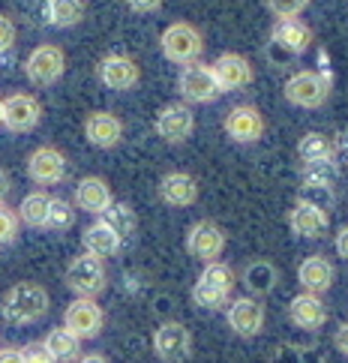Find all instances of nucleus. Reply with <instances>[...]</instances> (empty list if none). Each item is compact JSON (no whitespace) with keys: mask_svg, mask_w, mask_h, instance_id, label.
<instances>
[{"mask_svg":"<svg viewBox=\"0 0 348 363\" xmlns=\"http://www.w3.org/2000/svg\"><path fill=\"white\" fill-rule=\"evenodd\" d=\"M48 306H51V297L43 285L24 279V282H16L4 294V301H0V315H4V321L16 324V328H24V324L43 321L48 315Z\"/></svg>","mask_w":348,"mask_h":363,"instance_id":"nucleus-1","label":"nucleus"},{"mask_svg":"<svg viewBox=\"0 0 348 363\" xmlns=\"http://www.w3.org/2000/svg\"><path fill=\"white\" fill-rule=\"evenodd\" d=\"M235 282H237L235 270H231L225 262L204 264L196 285H192V303L198 309H208V313H216V309H223L231 301Z\"/></svg>","mask_w":348,"mask_h":363,"instance_id":"nucleus-2","label":"nucleus"},{"mask_svg":"<svg viewBox=\"0 0 348 363\" xmlns=\"http://www.w3.org/2000/svg\"><path fill=\"white\" fill-rule=\"evenodd\" d=\"M159 48H162V57L172 60V63H180V67H186V63H196L204 51V36L196 24L189 21H172L169 28L162 30L159 36Z\"/></svg>","mask_w":348,"mask_h":363,"instance_id":"nucleus-3","label":"nucleus"},{"mask_svg":"<svg viewBox=\"0 0 348 363\" xmlns=\"http://www.w3.org/2000/svg\"><path fill=\"white\" fill-rule=\"evenodd\" d=\"M63 282L75 297H96L108 289V274H106V262H99L94 255H75L72 262L63 270Z\"/></svg>","mask_w":348,"mask_h":363,"instance_id":"nucleus-4","label":"nucleus"},{"mask_svg":"<svg viewBox=\"0 0 348 363\" xmlns=\"http://www.w3.org/2000/svg\"><path fill=\"white\" fill-rule=\"evenodd\" d=\"M63 72H67V55H63V48L55 43L36 45L28 55V60H24V75H28V82L33 87L57 84L63 79Z\"/></svg>","mask_w":348,"mask_h":363,"instance_id":"nucleus-5","label":"nucleus"},{"mask_svg":"<svg viewBox=\"0 0 348 363\" xmlns=\"http://www.w3.org/2000/svg\"><path fill=\"white\" fill-rule=\"evenodd\" d=\"M286 99L298 108H321L330 99V75L315 69H301L286 82Z\"/></svg>","mask_w":348,"mask_h":363,"instance_id":"nucleus-6","label":"nucleus"},{"mask_svg":"<svg viewBox=\"0 0 348 363\" xmlns=\"http://www.w3.org/2000/svg\"><path fill=\"white\" fill-rule=\"evenodd\" d=\"M177 90L180 96H184L186 106H208V102H213L223 90H219L216 84V75L213 69L208 67V63H186L184 69H180L177 75Z\"/></svg>","mask_w":348,"mask_h":363,"instance_id":"nucleus-7","label":"nucleus"},{"mask_svg":"<svg viewBox=\"0 0 348 363\" xmlns=\"http://www.w3.org/2000/svg\"><path fill=\"white\" fill-rule=\"evenodd\" d=\"M186 252L198 262L211 264V262H219V255L225 252V231L219 223L213 219H198L192 223L189 231H186Z\"/></svg>","mask_w":348,"mask_h":363,"instance_id":"nucleus-8","label":"nucleus"},{"mask_svg":"<svg viewBox=\"0 0 348 363\" xmlns=\"http://www.w3.org/2000/svg\"><path fill=\"white\" fill-rule=\"evenodd\" d=\"M63 328H69L79 340H96L106 328V313L94 297H75V301L63 309Z\"/></svg>","mask_w":348,"mask_h":363,"instance_id":"nucleus-9","label":"nucleus"},{"mask_svg":"<svg viewBox=\"0 0 348 363\" xmlns=\"http://www.w3.org/2000/svg\"><path fill=\"white\" fill-rule=\"evenodd\" d=\"M153 354L162 363H184L192 354V333L180 321H162L153 330Z\"/></svg>","mask_w":348,"mask_h":363,"instance_id":"nucleus-10","label":"nucleus"},{"mask_svg":"<svg viewBox=\"0 0 348 363\" xmlns=\"http://www.w3.org/2000/svg\"><path fill=\"white\" fill-rule=\"evenodd\" d=\"M264 303L259 297L252 294H243V297H235V301H228V313H225V321L231 333L243 336V340H252V336H259L264 330Z\"/></svg>","mask_w":348,"mask_h":363,"instance_id":"nucleus-11","label":"nucleus"},{"mask_svg":"<svg viewBox=\"0 0 348 363\" xmlns=\"http://www.w3.org/2000/svg\"><path fill=\"white\" fill-rule=\"evenodd\" d=\"M40 121H43V102L33 94L18 90V94H9L4 99V123L0 126H6L9 133H33Z\"/></svg>","mask_w":348,"mask_h":363,"instance_id":"nucleus-12","label":"nucleus"},{"mask_svg":"<svg viewBox=\"0 0 348 363\" xmlns=\"http://www.w3.org/2000/svg\"><path fill=\"white\" fill-rule=\"evenodd\" d=\"M196 133V114L186 102H169L157 114V135L165 145H184V141Z\"/></svg>","mask_w":348,"mask_h":363,"instance_id":"nucleus-13","label":"nucleus"},{"mask_svg":"<svg viewBox=\"0 0 348 363\" xmlns=\"http://www.w3.org/2000/svg\"><path fill=\"white\" fill-rule=\"evenodd\" d=\"M96 79L106 84L108 90L126 94V90L138 87L141 69H138L135 57H130V55H106V57L96 63Z\"/></svg>","mask_w":348,"mask_h":363,"instance_id":"nucleus-14","label":"nucleus"},{"mask_svg":"<svg viewBox=\"0 0 348 363\" xmlns=\"http://www.w3.org/2000/svg\"><path fill=\"white\" fill-rule=\"evenodd\" d=\"M67 172H69V165H67L63 150L51 147V145L36 147L28 157V177L33 180V184H40V186H57V184H63Z\"/></svg>","mask_w":348,"mask_h":363,"instance_id":"nucleus-15","label":"nucleus"},{"mask_svg":"<svg viewBox=\"0 0 348 363\" xmlns=\"http://www.w3.org/2000/svg\"><path fill=\"white\" fill-rule=\"evenodd\" d=\"M223 129L235 145H255V141L264 135V114L255 106L243 102V106H235L225 114Z\"/></svg>","mask_w":348,"mask_h":363,"instance_id":"nucleus-16","label":"nucleus"},{"mask_svg":"<svg viewBox=\"0 0 348 363\" xmlns=\"http://www.w3.org/2000/svg\"><path fill=\"white\" fill-rule=\"evenodd\" d=\"M213 75H216V84L219 90H243V87H249L252 79H255V69H252V63L243 57V55H235V51H225V55H219L213 60Z\"/></svg>","mask_w":348,"mask_h":363,"instance_id":"nucleus-17","label":"nucleus"},{"mask_svg":"<svg viewBox=\"0 0 348 363\" xmlns=\"http://www.w3.org/2000/svg\"><path fill=\"white\" fill-rule=\"evenodd\" d=\"M84 138L99 150H111L123 141V121L114 111H90L84 118Z\"/></svg>","mask_w":348,"mask_h":363,"instance_id":"nucleus-18","label":"nucleus"},{"mask_svg":"<svg viewBox=\"0 0 348 363\" xmlns=\"http://www.w3.org/2000/svg\"><path fill=\"white\" fill-rule=\"evenodd\" d=\"M270 43L291 57H301L313 45V28L301 18H276L274 30H270Z\"/></svg>","mask_w":348,"mask_h":363,"instance_id":"nucleus-19","label":"nucleus"},{"mask_svg":"<svg viewBox=\"0 0 348 363\" xmlns=\"http://www.w3.org/2000/svg\"><path fill=\"white\" fill-rule=\"evenodd\" d=\"M111 201H114L111 186L96 174L82 177L79 186H75V196H72V204L79 207V211L90 213V216H102L111 207Z\"/></svg>","mask_w":348,"mask_h":363,"instance_id":"nucleus-20","label":"nucleus"},{"mask_svg":"<svg viewBox=\"0 0 348 363\" xmlns=\"http://www.w3.org/2000/svg\"><path fill=\"white\" fill-rule=\"evenodd\" d=\"M327 225H330V216H327V211H321V207L294 201V207L288 211V228L298 238L318 240V238L327 235Z\"/></svg>","mask_w":348,"mask_h":363,"instance_id":"nucleus-21","label":"nucleus"},{"mask_svg":"<svg viewBox=\"0 0 348 363\" xmlns=\"http://www.w3.org/2000/svg\"><path fill=\"white\" fill-rule=\"evenodd\" d=\"M288 318L301 330H318L327 321V306L321 301V294H313V291L294 294L288 303Z\"/></svg>","mask_w":348,"mask_h":363,"instance_id":"nucleus-22","label":"nucleus"},{"mask_svg":"<svg viewBox=\"0 0 348 363\" xmlns=\"http://www.w3.org/2000/svg\"><path fill=\"white\" fill-rule=\"evenodd\" d=\"M159 199L169 207H192L198 201V180L186 172H169L159 180Z\"/></svg>","mask_w":348,"mask_h":363,"instance_id":"nucleus-23","label":"nucleus"},{"mask_svg":"<svg viewBox=\"0 0 348 363\" xmlns=\"http://www.w3.org/2000/svg\"><path fill=\"white\" fill-rule=\"evenodd\" d=\"M298 279L303 285V291L325 294V291H330L333 279H337V270H333V264L325 255H306L298 267Z\"/></svg>","mask_w":348,"mask_h":363,"instance_id":"nucleus-24","label":"nucleus"},{"mask_svg":"<svg viewBox=\"0 0 348 363\" xmlns=\"http://www.w3.org/2000/svg\"><path fill=\"white\" fill-rule=\"evenodd\" d=\"M82 243H84V252L94 255V258H99V262H108V258L118 255L120 246H123V240L114 235V231H111L106 223H102L99 216H96V223H90V225L84 228Z\"/></svg>","mask_w":348,"mask_h":363,"instance_id":"nucleus-25","label":"nucleus"},{"mask_svg":"<svg viewBox=\"0 0 348 363\" xmlns=\"http://www.w3.org/2000/svg\"><path fill=\"white\" fill-rule=\"evenodd\" d=\"M240 282L247 285V291L252 297H264V294H270V291L276 289L279 267L274 262H267V258H255V262H249L247 267H243Z\"/></svg>","mask_w":348,"mask_h":363,"instance_id":"nucleus-26","label":"nucleus"},{"mask_svg":"<svg viewBox=\"0 0 348 363\" xmlns=\"http://www.w3.org/2000/svg\"><path fill=\"white\" fill-rule=\"evenodd\" d=\"M43 6V21L51 24V28L69 30L75 24H82L84 18V0H40Z\"/></svg>","mask_w":348,"mask_h":363,"instance_id":"nucleus-27","label":"nucleus"},{"mask_svg":"<svg viewBox=\"0 0 348 363\" xmlns=\"http://www.w3.org/2000/svg\"><path fill=\"white\" fill-rule=\"evenodd\" d=\"M45 348L51 354H55V360L57 363H75L82 357V340L75 336L69 328H55V330H48V336H45Z\"/></svg>","mask_w":348,"mask_h":363,"instance_id":"nucleus-28","label":"nucleus"},{"mask_svg":"<svg viewBox=\"0 0 348 363\" xmlns=\"http://www.w3.org/2000/svg\"><path fill=\"white\" fill-rule=\"evenodd\" d=\"M48 207H51V196L45 189H33L28 192V196L21 199L18 204V219L24 225H30V228H45V219H48Z\"/></svg>","mask_w":348,"mask_h":363,"instance_id":"nucleus-29","label":"nucleus"},{"mask_svg":"<svg viewBox=\"0 0 348 363\" xmlns=\"http://www.w3.org/2000/svg\"><path fill=\"white\" fill-rule=\"evenodd\" d=\"M102 223H106L114 235H118L120 240H130L133 235H135V228H138V216H135V211L126 201H111V207L106 213L99 216Z\"/></svg>","mask_w":348,"mask_h":363,"instance_id":"nucleus-30","label":"nucleus"},{"mask_svg":"<svg viewBox=\"0 0 348 363\" xmlns=\"http://www.w3.org/2000/svg\"><path fill=\"white\" fill-rule=\"evenodd\" d=\"M339 165L337 160H318V162H303L301 168V180L303 184H313V186H327V189H337L339 184Z\"/></svg>","mask_w":348,"mask_h":363,"instance_id":"nucleus-31","label":"nucleus"},{"mask_svg":"<svg viewBox=\"0 0 348 363\" xmlns=\"http://www.w3.org/2000/svg\"><path fill=\"white\" fill-rule=\"evenodd\" d=\"M298 157L301 162H318V160H333L337 157V147L325 133H306L298 141Z\"/></svg>","mask_w":348,"mask_h":363,"instance_id":"nucleus-32","label":"nucleus"},{"mask_svg":"<svg viewBox=\"0 0 348 363\" xmlns=\"http://www.w3.org/2000/svg\"><path fill=\"white\" fill-rule=\"evenodd\" d=\"M72 225H75V204L67 201V199H51L45 228L48 231H67Z\"/></svg>","mask_w":348,"mask_h":363,"instance_id":"nucleus-33","label":"nucleus"},{"mask_svg":"<svg viewBox=\"0 0 348 363\" xmlns=\"http://www.w3.org/2000/svg\"><path fill=\"white\" fill-rule=\"evenodd\" d=\"M298 201H303V204H313V207H321V211H330V207H333V201H337V192H333V189H327V186L301 184Z\"/></svg>","mask_w":348,"mask_h":363,"instance_id":"nucleus-34","label":"nucleus"},{"mask_svg":"<svg viewBox=\"0 0 348 363\" xmlns=\"http://www.w3.org/2000/svg\"><path fill=\"white\" fill-rule=\"evenodd\" d=\"M18 231H21V219H18V213L12 211V207H6V201H0V246L16 243Z\"/></svg>","mask_w":348,"mask_h":363,"instance_id":"nucleus-35","label":"nucleus"},{"mask_svg":"<svg viewBox=\"0 0 348 363\" xmlns=\"http://www.w3.org/2000/svg\"><path fill=\"white\" fill-rule=\"evenodd\" d=\"M274 363H325L318 348H298V345H282Z\"/></svg>","mask_w":348,"mask_h":363,"instance_id":"nucleus-36","label":"nucleus"},{"mask_svg":"<svg viewBox=\"0 0 348 363\" xmlns=\"http://www.w3.org/2000/svg\"><path fill=\"white\" fill-rule=\"evenodd\" d=\"M264 6L276 18H301V12H306L309 0H264Z\"/></svg>","mask_w":348,"mask_h":363,"instance_id":"nucleus-37","label":"nucleus"},{"mask_svg":"<svg viewBox=\"0 0 348 363\" xmlns=\"http://www.w3.org/2000/svg\"><path fill=\"white\" fill-rule=\"evenodd\" d=\"M18 40V28H16V21H12L6 12H0V55H6V51L16 45Z\"/></svg>","mask_w":348,"mask_h":363,"instance_id":"nucleus-38","label":"nucleus"},{"mask_svg":"<svg viewBox=\"0 0 348 363\" xmlns=\"http://www.w3.org/2000/svg\"><path fill=\"white\" fill-rule=\"evenodd\" d=\"M21 354H24V363H57L55 354L45 348V342H28L21 348Z\"/></svg>","mask_w":348,"mask_h":363,"instance_id":"nucleus-39","label":"nucleus"},{"mask_svg":"<svg viewBox=\"0 0 348 363\" xmlns=\"http://www.w3.org/2000/svg\"><path fill=\"white\" fill-rule=\"evenodd\" d=\"M126 6L138 16H150V12H159L162 9V0H126Z\"/></svg>","mask_w":348,"mask_h":363,"instance_id":"nucleus-40","label":"nucleus"},{"mask_svg":"<svg viewBox=\"0 0 348 363\" xmlns=\"http://www.w3.org/2000/svg\"><path fill=\"white\" fill-rule=\"evenodd\" d=\"M0 363H24L18 345H0Z\"/></svg>","mask_w":348,"mask_h":363,"instance_id":"nucleus-41","label":"nucleus"},{"mask_svg":"<svg viewBox=\"0 0 348 363\" xmlns=\"http://www.w3.org/2000/svg\"><path fill=\"white\" fill-rule=\"evenodd\" d=\"M333 345H337V352H342V354L348 357V321H342V324H339L337 336H333Z\"/></svg>","mask_w":348,"mask_h":363,"instance_id":"nucleus-42","label":"nucleus"},{"mask_svg":"<svg viewBox=\"0 0 348 363\" xmlns=\"http://www.w3.org/2000/svg\"><path fill=\"white\" fill-rule=\"evenodd\" d=\"M337 255H342L348 262V223L339 225V231H337Z\"/></svg>","mask_w":348,"mask_h":363,"instance_id":"nucleus-43","label":"nucleus"},{"mask_svg":"<svg viewBox=\"0 0 348 363\" xmlns=\"http://www.w3.org/2000/svg\"><path fill=\"white\" fill-rule=\"evenodd\" d=\"M9 189H12V184H9V174L4 172V168H0V201H6Z\"/></svg>","mask_w":348,"mask_h":363,"instance_id":"nucleus-44","label":"nucleus"},{"mask_svg":"<svg viewBox=\"0 0 348 363\" xmlns=\"http://www.w3.org/2000/svg\"><path fill=\"white\" fill-rule=\"evenodd\" d=\"M333 147H337L339 153H345V157H348V126L342 129V133H339V138L337 141H333Z\"/></svg>","mask_w":348,"mask_h":363,"instance_id":"nucleus-45","label":"nucleus"},{"mask_svg":"<svg viewBox=\"0 0 348 363\" xmlns=\"http://www.w3.org/2000/svg\"><path fill=\"white\" fill-rule=\"evenodd\" d=\"M75 363H111V360H108L106 354H96V352H94V354H82Z\"/></svg>","mask_w":348,"mask_h":363,"instance_id":"nucleus-46","label":"nucleus"},{"mask_svg":"<svg viewBox=\"0 0 348 363\" xmlns=\"http://www.w3.org/2000/svg\"><path fill=\"white\" fill-rule=\"evenodd\" d=\"M0 123H4V99H0Z\"/></svg>","mask_w":348,"mask_h":363,"instance_id":"nucleus-47","label":"nucleus"}]
</instances>
